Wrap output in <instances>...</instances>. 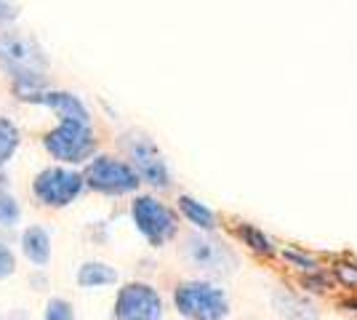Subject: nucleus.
I'll return each instance as SVG.
<instances>
[{"label":"nucleus","instance_id":"obj_21","mask_svg":"<svg viewBox=\"0 0 357 320\" xmlns=\"http://www.w3.org/2000/svg\"><path fill=\"white\" fill-rule=\"evenodd\" d=\"M16 16H19V8H16L14 0H0V27L11 24Z\"/></svg>","mask_w":357,"mask_h":320},{"label":"nucleus","instance_id":"obj_4","mask_svg":"<svg viewBox=\"0 0 357 320\" xmlns=\"http://www.w3.org/2000/svg\"><path fill=\"white\" fill-rule=\"evenodd\" d=\"M83 182L89 184L91 190L105 192V195H126V192H134L142 184V179L136 176V171L128 163H123L118 158L99 155L89 163Z\"/></svg>","mask_w":357,"mask_h":320},{"label":"nucleus","instance_id":"obj_9","mask_svg":"<svg viewBox=\"0 0 357 320\" xmlns=\"http://www.w3.org/2000/svg\"><path fill=\"white\" fill-rule=\"evenodd\" d=\"M32 105H43L48 109H54L61 121H77V123H89L91 125V115L86 105L75 96V93L67 91H40V93H30L24 96Z\"/></svg>","mask_w":357,"mask_h":320},{"label":"nucleus","instance_id":"obj_11","mask_svg":"<svg viewBox=\"0 0 357 320\" xmlns=\"http://www.w3.org/2000/svg\"><path fill=\"white\" fill-rule=\"evenodd\" d=\"M22 254L35 264V267H45L51 261V238L43 227L32 224L22 232Z\"/></svg>","mask_w":357,"mask_h":320},{"label":"nucleus","instance_id":"obj_13","mask_svg":"<svg viewBox=\"0 0 357 320\" xmlns=\"http://www.w3.org/2000/svg\"><path fill=\"white\" fill-rule=\"evenodd\" d=\"M178 208H181V213L192 222L195 227H200V229L216 227V216H213V211H211L208 206H203L200 200L190 198V195H181V198H178Z\"/></svg>","mask_w":357,"mask_h":320},{"label":"nucleus","instance_id":"obj_8","mask_svg":"<svg viewBox=\"0 0 357 320\" xmlns=\"http://www.w3.org/2000/svg\"><path fill=\"white\" fill-rule=\"evenodd\" d=\"M115 318L118 320H163V299L147 283H128L123 286L115 299Z\"/></svg>","mask_w":357,"mask_h":320},{"label":"nucleus","instance_id":"obj_14","mask_svg":"<svg viewBox=\"0 0 357 320\" xmlns=\"http://www.w3.org/2000/svg\"><path fill=\"white\" fill-rule=\"evenodd\" d=\"M19 147V128L8 118H0V166L11 160Z\"/></svg>","mask_w":357,"mask_h":320},{"label":"nucleus","instance_id":"obj_23","mask_svg":"<svg viewBox=\"0 0 357 320\" xmlns=\"http://www.w3.org/2000/svg\"><path fill=\"white\" fill-rule=\"evenodd\" d=\"M45 283H48V280H45V277H40V275H35V277H32V286H38L35 291H43Z\"/></svg>","mask_w":357,"mask_h":320},{"label":"nucleus","instance_id":"obj_22","mask_svg":"<svg viewBox=\"0 0 357 320\" xmlns=\"http://www.w3.org/2000/svg\"><path fill=\"white\" fill-rule=\"evenodd\" d=\"M304 286H310L312 291H323L326 289V280H323V277H307Z\"/></svg>","mask_w":357,"mask_h":320},{"label":"nucleus","instance_id":"obj_3","mask_svg":"<svg viewBox=\"0 0 357 320\" xmlns=\"http://www.w3.org/2000/svg\"><path fill=\"white\" fill-rule=\"evenodd\" d=\"M0 64L22 83V80H40L48 67L40 46L24 35H0Z\"/></svg>","mask_w":357,"mask_h":320},{"label":"nucleus","instance_id":"obj_1","mask_svg":"<svg viewBox=\"0 0 357 320\" xmlns=\"http://www.w3.org/2000/svg\"><path fill=\"white\" fill-rule=\"evenodd\" d=\"M176 310L187 320H224L229 315V299L219 286L206 280L181 283L174 294Z\"/></svg>","mask_w":357,"mask_h":320},{"label":"nucleus","instance_id":"obj_10","mask_svg":"<svg viewBox=\"0 0 357 320\" xmlns=\"http://www.w3.org/2000/svg\"><path fill=\"white\" fill-rule=\"evenodd\" d=\"M187 257L195 267H203V270H213V273H222L224 261L232 264V257L224 251L219 243H211L203 238H190L187 241Z\"/></svg>","mask_w":357,"mask_h":320},{"label":"nucleus","instance_id":"obj_6","mask_svg":"<svg viewBox=\"0 0 357 320\" xmlns=\"http://www.w3.org/2000/svg\"><path fill=\"white\" fill-rule=\"evenodd\" d=\"M131 213H134V222L136 227H139V232L152 245H163L176 235V227H178L176 213L171 211L168 206H163L160 200L149 198V195L136 198Z\"/></svg>","mask_w":357,"mask_h":320},{"label":"nucleus","instance_id":"obj_16","mask_svg":"<svg viewBox=\"0 0 357 320\" xmlns=\"http://www.w3.org/2000/svg\"><path fill=\"white\" fill-rule=\"evenodd\" d=\"M22 219V208L8 192H0V227H14Z\"/></svg>","mask_w":357,"mask_h":320},{"label":"nucleus","instance_id":"obj_17","mask_svg":"<svg viewBox=\"0 0 357 320\" xmlns=\"http://www.w3.org/2000/svg\"><path fill=\"white\" fill-rule=\"evenodd\" d=\"M43 320H75V310L67 299L54 296V299H48V305H45Z\"/></svg>","mask_w":357,"mask_h":320},{"label":"nucleus","instance_id":"obj_15","mask_svg":"<svg viewBox=\"0 0 357 320\" xmlns=\"http://www.w3.org/2000/svg\"><path fill=\"white\" fill-rule=\"evenodd\" d=\"M240 238H243V241H245V245H248V248H253L256 254H264V257H272V254H275V245H272V241H269L261 229L251 227V224H243V227H240Z\"/></svg>","mask_w":357,"mask_h":320},{"label":"nucleus","instance_id":"obj_2","mask_svg":"<svg viewBox=\"0 0 357 320\" xmlns=\"http://www.w3.org/2000/svg\"><path fill=\"white\" fill-rule=\"evenodd\" d=\"M43 144L61 163H86L96 150V139H93L91 125L77 121H61L54 131L45 134Z\"/></svg>","mask_w":357,"mask_h":320},{"label":"nucleus","instance_id":"obj_7","mask_svg":"<svg viewBox=\"0 0 357 320\" xmlns=\"http://www.w3.org/2000/svg\"><path fill=\"white\" fill-rule=\"evenodd\" d=\"M126 150H128V158L134 163V171L139 179H144L147 184L158 187V190H165L171 184V174L165 168L163 155L158 153V147L152 144V139L144 137V134H126Z\"/></svg>","mask_w":357,"mask_h":320},{"label":"nucleus","instance_id":"obj_12","mask_svg":"<svg viewBox=\"0 0 357 320\" xmlns=\"http://www.w3.org/2000/svg\"><path fill=\"white\" fill-rule=\"evenodd\" d=\"M118 283V273L105 261H86L77 270V286L80 289H105Z\"/></svg>","mask_w":357,"mask_h":320},{"label":"nucleus","instance_id":"obj_5","mask_svg":"<svg viewBox=\"0 0 357 320\" xmlns=\"http://www.w3.org/2000/svg\"><path fill=\"white\" fill-rule=\"evenodd\" d=\"M83 187H86L83 174L70 171V168H45L35 176L32 192L43 206L61 208V206H70L83 192Z\"/></svg>","mask_w":357,"mask_h":320},{"label":"nucleus","instance_id":"obj_20","mask_svg":"<svg viewBox=\"0 0 357 320\" xmlns=\"http://www.w3.org/2000/svg\"><path fill=\"white\" fill-rule=\"evenodd\" d=\"M283 257L288 261H294L298 270H310V273H312L314 267H317L312 257H307V254H298V251H291V248H288V251H283Z\"/></svg>","mask_w":357,"mask_h":320},{"label":"nucleus","instance_id":"obj_18","mask_svg":"<svg viewBox=\"0 0 357 320\" xmlns=\"http://www.w3.org/2000/svg\"><path fill=\"white\" fill-rule=\"evenodd\" d=\"M333 275H336V280L342 283L344 289H357V264L342 261V264L333 267Z\"/></svg>","mask_w":357,"mask_h":320},{"label":"nucleus","instance_id":"obj_19","mask_svg":"<svg viewBox=\"0 0 357 320\" xmlns=\"http://www.w3.org/2000/svg\"><path fill=\"white\" fill-rule=\"evenodd\" d=\"M16 273V257L6 243H0V280L11 277Z\"/></svg>","mask_w":357,"mask_h":320}]
</instances>
